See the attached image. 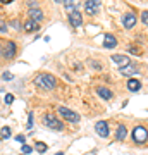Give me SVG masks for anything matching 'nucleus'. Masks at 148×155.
I'll return each mask as SVG.
<instances>
[{
  "mask_svg": "<svg viewBox=\"0 0 148 155\" xmlns=\"http://www.w3.org/2000/svg\"><path fill=\"white\" fill-rule=\"evenodd\" d=\"M57 112L61 114V117H64L66 121H69V122H79V116H77L74 110H71V109H67V107H64V105H61L59 109H57Z\"/></svg>",
  "mask_w": 148,
  "mask_h": 155,
  "instance_id": "20e7f679",
  "label": "nucleus"
},
{
  "mask_svg": "<svg viewBox=\"0 0 148 155\" xmlns=\"http://www.w3.org/2000/svg\"><path fill=\"white\" fill-rule=\"evenodd\" d=\"M12 102H14V97H12V95H5V104L7 105H11Z\"/></svg>",
  "mask_w": 148,
  "mask_h": 155,
  "instance_id": "bb28decb",
  "label": "nucleus"
},
{
  "mask_svg": "<svg viewBox=\"0 0 148 155\" xmlns=\"http://www.w3.org/2000/svg\"><path fill=\"white\" fill-rule=\"evenodd\" d=\"M12 26H14L16 29H21V24H19L17 21H12Z\"/></svg>",
  "mask_w": 148,
  "mask_h": 155,
  "instance_id": "c85d7f7f",
  "label": "nucleus"
},
{
  "mask_svg": "<svg viewBox=\"0 0 148 155\" xmlns=\"http://www.w3.org/2000/svg\"><path fill=\"white\" fill-rule=\"evenodd\" d=\"M16 141H17V143H24V141H26V136H24V134H17Z\"/></svg>",
  "mask_w": 148,
  "mask_h": 155,
  "instance_id": "393cba45",
  "label": "nucleus"
},
{
  "mask_svg": "<svg viewBox=\"0 0 148 155\" xmlns=\"http://www.w3.org/2000/svg\"><path fill=\"white\" fill-rule=\"evenodd\" d=\"M110 59H112V62H114L115 66L119 67V69H122V67H126V66H129V64H131V62H129V57H127V55H117V54H114Z\"/></svg>",
  "mask_w": 148,
  "mask_h": 155,
  "instance_id": "0eeeda50",
  "label": "nucleus"
},
{
  "mask_svg": "<svg viewBox=\"0 0 148 155\" xmlns=\"http://www.w3.org/2000/svg\"><path fill=\"white\" fill-rule=\"evenodd\" d=\"M55 2H59V4H61V2H62V4H64V0H55Z\"/></svg>",
  "mask_w": 148,
  "mask_h": 155,
  "instance_id": "7c9ffc66",
  "label": "nucleus"
},
{
  "mask_svg": "<svg viewBox=\"0 0 148 155\" xmlns=\"http://www.w3.org/2000/svg\"><path fill=\"white\" fill-rule=\"evenodd\" d=\"M0 2H2V4H11L12 0H0Z\"/></svg>",
  "mask_w": 148,
  "mask_h": 155,
  "instance_id": "c756f323",
  "label": "nucleus"
},
{
  "mask_svg": "<svg viewBox=\"0 0 148 155\" xmlns=\"http://www.w3.org/2000/svg\"><path fill=\"white\" fill-rule=\"evenodd\" d=\"M16 54H17L16 43H14V41H7L5 47L2 48V55L5 57V59H14V57H16Z\"/></svg>",
  "mask_w": 148,
  "mask_h": 155,
  "instance_id": "423d86ee",
  "label": "nucleus"
},
{
  "mask_svg": "<svg viewBox=\"0 0 148 155\" xmlns=\"http://www.w3.org/2000/svg\"><path fill=\"white\" fill-rule=\"evenodd\" d=\"M0 136H2V140H7V138H11V127H9V126L2 127V131H0Z\"/></svg>",
  "mask_w": 148,
  "mask_h": 155,
  "instance_id": "6ab92c4d",
  "label": "nucleus"
},
{
  "mask_svg": "<svg viewBox=\"0 0 148 155\" xmlns=\"http://www.w3.org/2000/svg\"><path fill=\"white\" fill-rule=\"evenodd\" d=\"M119 71H121V74H124V76H133V74L141 72V66H138V64H129V66L122 67Z\"/></svg>",
  "mask_w": 148,
  "mask_h": 155,
  "instance_id": "9b49d317",
  "label": "nucleus"
},
{
  "mask_svg": "<svg viewBox=\"0 0 148 155\" xmlns=\"http://www.w3.org/2000/svg\"><path fill=\"white\" fill-rule=\"evenodd\" d=\"M126 136H127L126 126H124V124H119V126H117V133H115V138L119 140V141H122V140H126Z\"/></svg>",
  "mask_w": 148,
  "mask_h": 155,
  "instance_id": "f3484780",
  "label": "nucleus"
},
{
  "mask_svg": "<svg viewBox=\"0 0 148 155\" xmlns=\"http://www.w3.org/2000/svg\"><path fill=\"white\" fill-rule=\"evenodd\" d=\"M97 93H98L104 100H112V97H114V93H112L109 88H105V86H98V88H97Z\"/></svg>",
  "mask_w": 148,
  "mask_h": 155,
  "instance_id": "ddd939ff",
  "label": "nucleus"
},
{
  "mask_svg": "<svg viewBox=\"0 0 148 155\" xmlns=\"http://www.w3.org/2000/svg\"><path fill=\"white\" fill-rule=\"evenodd\" d=\"M69 22H71V26L74 28H79L83 24V17H81V12H77L76 9L72 12H69Z\"/></svg>",
  "mask_w": 148,
  "mask_h": 155,
  "instance_id": "1a4fd4ad",
  "label": "nucleus"
},
{
  "mask_svg": "<svg viewBox=\"0 0 148 155\" xmlns=\"http://www.w3.org/2000/svg\"><path fill=\"white\" fill-rule=\"evenodd\" d=\"M95 131H97L98 136L107 138V136H109V124H107L105 121H98L97 124H95Z\"/></svg>",
  "mask_w": 148,
  "mask_h": 155,
  "instance_id": "6e6552de",
  "label": "nucleus"
},
{
  "mask_svg": "<svg viewBox=\"0 0 148 155\" xmlns=\"http://www.w3.org/2000/svg\"><path fill=\"white\" fill-rule=\"evenodd\" d=\"M129 52H131V54H134V55H141V48H140V47H136V45H129Z\"/></svg>",
  "mask_w": 148,
  "mask_h": 155,
  "instance_id": "aec40b11",
  "label": "nucleus"
},
{
  "mask_svg": "<svg viewBox=\"0 0 148 155\" xmlns=\"http://www.w3.org/2000/svg\"><path fill=\"white\" fill-rule=\"evenodd\" d=\"M35 148H36V152H40V153H45V152L48 150V147H47V143H43V141H36V143H35Z\"/></svg>",
  "mask_w": 148,
  "mask_h": 155,
  "instance_id": "a211bd4d",
  "label": "nucleus"
},
{
  "mask_svg": "<svg viewBox=\"0 0 148 155\" xmlns=\"http://www.w3.org/2000/svg\"><path fill=\"white\" fill-rule=\"evenodd\" d=\"M76 4V0H64V5L67 7V11L69 12H72V5Z\"/></svg>",
  "mask_w": 148,
  "mask_h": 155,
  "instance_id": "412c9836",
  "label": "nucleus"
},
{
  "mask_svg": "<svg viewBox=\"0 0 148 155\" xmlns=\"http://www.w3.org/2000/svg\"><path fill=\"white\" fill-rule=\"evenodd\" d=\"M84 11L90 14V16H95L102 11V2L100 0H86L84 2Z\"/></svg>",
  "mask_w": 148,
  "mask_h": 155,
  "instance_id": "39448f33",
  "label": "nucleus"
},
{
  "mask_svg": "<svg viewBox=\"0 0 148 155\" xmlns=\"http://www.w3.org/2000/svg\"><path fill=\"white\" fill-rule=\"evenodd\" d=\"M38 29H40V24L33 19L26 21V24H24V31H28V33H33V31H38Z\"/></svg>",
  "mask_w": 148,
  "mask_h": 155,
  "instance_id": "2eb2a0df",
  "label": "nucleus"
},
{
  "mask_svg": "<svg viewBox=\"0 0 148 155\" xmlns=\"http://www.w3.org/2000/svg\"><path fill=\"white\" fill-rule=\"evenodd\" d=\"M28 14H29V19H33V21H41V19H43V11H41V9H38V7H31V9H29V11H28Z\"/></svg>",
  "mask_w": 148,
  "mask_h": 155,
  "instance_id": "f8f14e48",
  "label": "nucleus"
},
{
  "mask_svg": "<svg viewBox=\"0 0 148 155\" xmlns=\"http://www.w3.org/2000/svg\"><path fill=\"white\" fill-rule=\"evenodd\" d=\"M55 155H64V152H61V153H55Z\"/></svg>",
  "mask_w": 148,
  "mask_h": 155,
  "instance_id": "2f4dec72",
  "label": "nucleus"
},
{
  "mask_svg": "<svg viewBox=\"0 0 148 155\" xmlns=\"http://www.w3.org/2000/svg\"><path fill=\"white\" fill-rule=\"evenodd\" d=\"M0 54H2V48H0Z\"/></svg>",
  "mask_w": 148,
  "mask_h": 155,
  "instance_id": "473e14b6",
  "label": "nucleus"
},
{
  "mask_svg": "<svg viewBox=\"0 0 148 155\" xmlns=\"http://www.w3.org/2000/svg\"><path fill=\"white\" fill-rule=\"evenodd\" d=\"M0 31H7V26H5V22L0 19Z\"/></svg>",
  "mask_w": 148,
  "mask_h": 155,
  "instance_id": "cd10ccee",
  "label": "nucleus"
},
{
  "mask_svg": "<svg viewBox=\"0 0 148 155\" xmlns=\"http://www.w3.org/2000/svg\"><path fill=\"white\" fill-rule=\"evenodd\" d=\"M115 45H117V40H115L114 35H105V38H104V47L105 48H114Z\"/></svg>",
  "mask_w": 148,
  "mask_h": 155,
  "instance_id": "4468645a",
  "label": "nucleus"
},
{
  "mask_svg": "<svg viewBox=\"0 0 148 155\" xmlns=\"http://www.w3.org/2000/svg\"><path fill=\"white\" fill-rule=\"evenodd\" d=\"M43 124L47 127H50V129H54V131H59V129H62V127H64V124L57 119V116L50 114V112H47V114L43 116Z\"/></svg>",
  "mask_w": 148,
  "mask_h": 155,
  "instance_id": "f03ea898",
  "label": "nucleus"
},
{
  "mask_svg": "<svg viewBox=\"0 0 148 155\" xmlns=\"http://www.w3.org/2000/svg\"><path fill=\"white\" fill-rule=\"evenodd\" d=\"M131 138H133L134 143H145L148 140V129L143 127V126H136L131 131Z\"/></svg>",
  "mask_w": 148,
  "mask_h": 155,
  "instance_id": "7ed1b4c3",
  "label": "nucleus"
},
{
  "mask_svg": "<svg viewBox=\"0 0 148 155\" xmlns=\"http://www.w3.org/2000/svg\"><path fill=\"white\" fill-rule=\"evenodd\" d=\"M35 84L38 88L45 90V91H50V90H54L57 86V78L48 74V72H40V74L35 76Z\"/></svg>",
  "mask_w": 148,
  "mask_h": 155,
  "instance_id": "f257e3e1",
  "label": "nucleus"
},
{
  "mask_svg": "<svg viewBox=\"0 0 148 155\" xmlns=\"http://www.w3.org/2000/svg\"><path fill=\"white\" fill-rule=\"evenodd\" d=\"M140 88H141V81H138L134 78H129V81H127V90H129V91H138Z\"/></svg>",
  "mask_w": 148,
  "mask_h": 155,
  "instance_id": "dca6fc26",
  "label": "nucleus"
},
{
  "mask_svg": "<svg viewBox=\"0 0 148 155\" xmlns=\"http://www.w3.org/2000/svg\"><path fill=\"white\" fill-rule=\"evenodd\" d=\"M122 24H124V28H127V29L134 28V24H136V14H134V12H127V14H124V17H122Z\"/></svg>",
  "mask_w": 148,
  "mask_h": 155,
  "instance_id": "9d476101",
  "label": "nucleus"
},
{
  "mask_svg": "<svg viewBox=\"0 0 148 155\" xmlns=\"http://www.w3.org/2000/svg\"><path fill=\"white\" fill-rule=\"evenodd\" d=\"M22 153L24 155H28V153H31V152H33V148H31V147H29V145H22Z\"/></svg>",
  "mask_w": 148,
  "mask_h": 155,
  "instance_id": "5701e85b",
  "label": "nucleus"
},
{
  "mask_svg": "<svg viewBox=\"0 0 148 155\" xmlns=\"http://www.w3.org/2000/svg\"><path fill=\"white\" fill-rule=\"evenodd\" d=\"M2 78H4V79H7V81H11L14 76H12V72H4V74H2Z\"/></svg>",
  "mask_w": 148,
  "mask_h": 155,
  "instance_id": "a878e982",
  "label": "nucleus"
},
{
  "mask_svg": "<svg viewBox=\"0 0 148 155\" xmlns=\"http://www.w3.org/2000/svg\"><path fill=\"white\" fill-rule=\"evenodd\" d=\"M141 21H143V24H145V26H148V11H145L141 14Z\"/></svg>",
  "mask_w": 148,
  "mask_h": 155,
  "instance_id": "b1692460",
  "label": "nucleus"
},
{
  "mask_svg": "<svg viewBox=\"0 0 148 155\" xmlns=\"http://www.w3.org/2000/svg\"><path fill=\"white\" fill-rule=\"evenodd\" d=\"M33 122H35L33 112H29V114H28V124H26V126H28V127H33Z\"/></svg>",
  "mask_w": 148,
  "mask_h": 155,
  "instance_id": "4be33fe9",
  "label": "nucleus"
}]
</instances>
